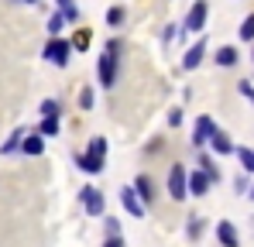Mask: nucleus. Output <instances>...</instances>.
<instances>
[{
	"mask_svg": "<svg viewBox=\"0 0 254 247\" xmlns=\"http://www.w3.org/2000/svg\"><path fill=\"white\" fill-rule=\"evenodd\" d=\"M203 55H206V41L196 38V45L186 48V55H182V69H196V65L203 62Z\"/></svg>",
	"mask_w": 254,
	"mask_h": 247,
	"instance_id": "obj_12",
	"label": "nucleus"
},
{
	"mask_svg": "<svg viewBox=\"0 0 254 247\" xmlns=\"http://www.w3.org/2000/svg\"><path fill=\"white\" fill-rule=\"evenodd\" d=\"M175 35H179V28H175V24H169V28H165V35H162V41H165V45H172V41H175Z\"/></svg>",
	"mask_w": 254,
	"mask_h": 247,
	"instance_id": "obj_30",
	"label": "nucleus"
},
{
	"mask_svg": "<svg viewBox=\"0 0 254 247\" xmlns=\"http://www.w3.org/2000/svg\"><path fill=\"white\" fill-rule=\"evenodd\" d=\"M93 100H96V96H93V89L83 86V89H79V110H93Z\"/></svg>",
	"mask_w": 254,
	"mask_h": 247,
	"instance_id": "obj_25",
	"label": "nucleus"
},
{
	"mask_svg": "<svg viewBox=\"0 0 254 247\" xmlns=\"http://www.w3.org/2000/svg\"><path fill=\"white\" fill-rule=\"evenodd\" d=\"M21 151H24V155H35V158H38V155L45 151V137L38 134V130L24 134V141H21Z\"/></svg>",
	"mask_w": 254,
	"mask_h": 247,
	"instance_id": "obj_13",
	"label": "nucleus"
},
{
	"mask_svg": "<svg viewBox=\"0 0 254 247\" xmlns=\"http://www.w3.org/2000/svg\"><path fill=\"white\" fill-rule=\"evenodd\" d=\"M59 130H62V121H59V117H45V121L38 124V134H42V137H59Z\"/></svg>",
	"mask_w": 254,
	"mask_h": 247,
	"instance_id": "obj_18",
	"label": "nucleus"
},
{
	"mask_svg": "<svg viewBox=\"0 0 254 247\" xmlns=\"http://www.w3.org/2000/svg\"><path fill=\"white\" fill-rule=\"evenodd\" d=\"M121 203H124V209L130 213V216H144V203H141V196L134 192V185H127V189H121Z\"/></svg>",
	"mask_w": 254,
	"mask_h": 247,
	"instance_id": "obj_10",
	"label": "nucleus"
},
{
	"mask_svg": "<svg viewBox=\"0 0 254 247\" xmlns=\"http://www.w3.org/2000/svg\"><path fill=\"white\" fill-rule=\"evenodd\" d=\"M103 247H124V241H121V234H117V237H107V241H103Z\"/></svg>",
	"mask_w": 254,
	"mask_h": 247,
	"instance_id": "obj_32",
	"label": "nucleus"
},
{
	"mask_svg": "<svg viewBox=\"0 0 254 247\" xmlns=\"http://www.w3.org/2000/svg\"><path fill=\"white\" fill-rule=\"evenodd\" d=\"M121 21H124V7H110V10H107V24H110V28H117Z\"/></svg>",
	"mask_w": 254,
	"mask_h": 247,
	"instance_id": "obj_27",
	"label": "nucleus"
},
{
	"mask_svg": "<svg viewBox=\"0 0 254 247\" xmlns=\"http://www.w3.org/2000/svg\"><path fill=\"white\" fill-rule=\"evenodd\" d=\"M234 189L237 192H248V179H234Z\"/></svg>",
	"mask_w": 254,
	"mask_h": 247,
	"instance_id": "obj_33",
	"label": "nucleus"
},
{
	"mask_svg": "<svg viewBox=\"0 0 254 247\" xmlns=\"http://www.w3.org/2000/svg\"><path fill=\"white\" fill-rule=\"evenodd\" d=\"M237 48L234 45H223V48H216V55H213V62L220 65V69H230V65H237Z\"/></svg>",
	"mask_w": 254,
	"mask_h": 247,
	"instance_id": "obj_14",
	"label": "nucleus"
},
{
	"mask_svg": "<svg viewBox=\"0 0 254 247\" xmlns=\"http://www.w3.org/2000/svg\"><path fill=\"white\" fill-rule=\"evenodd\" d=\"M210 175L203 172V168H196V172H189L186 175V189H189V196H206L210 192Z\"/></svg>",
	"mask_w": 254,
	"mask_h": 247,
	"instance_id": "obj_5",
	"label": "nucleus"
},
{
	"mask_svg": "<svg viewBox=\"0 0 254 247\" xmlns=\"http://www.w3.org/2000/svg\"><path fill=\"white\" fill-rule=\"evenodd\" d=\"M59 114H62V107L55 100H42V117H59Z\"/></svg>",
	"mask_w": 254,
	"mask_h": 247,
	"instance_id": "obj_26",
	"label": "nucleus"
},
{
	"mask_svg": "<svg viewBox=\"0 0 254 247\" xmlns=\"http://www.w3.org/2000/svg\"><path fill=\"white\" fill-rule=\"evenodd\" d=\"M241 41H254V14L241 21Z\"/></svg>",
	"mask_w": 254,
	"mask_h": 247,
	"instance_id": "obj_22",
	"label": "nucleus"
},
{
	"mask_svg": "<svg viewBox=\"0 0 254 247\" xmlns=\"http://www.w3.org/2000/svg\"><path fill=\"white\" fill-rule=\"evenodd\" d=\"M24 134H28V130H24V127H17V130H14V134H10V137L0 144V155H14V151H21V141H24Z\"/></svg>",
	"mask_w": 254,
	"mask_h": 247,
	"instance_id": "obj_15",
	"label": "nucleus"
},
{
	"mask_svg": "<svg viewBox=\"0 0 254 247\" xmlns=\"http://www.w3.org/2000/svg\"><path fill=\"white\" fill-rule=\"evenodd\" d=\"M206 144L213 148V155H234V148H237V144L230 141V134H227V130H220V127L210 134V141H206Z\"/></svg>",
	"mask_w": 254,
	"mask_h": 247,
	"instance_id": "obj_9",
	"label": "nucleus"
},
{
	"mask_svg": "<svg viewBox=\"0 0 254 247\" xmlns=\"http://www.w3.org/2000/svg\"><path fill=\"white\" fill-rule=\"evenodd\" d=\"M69 55H72V45L65 38H59V35H52V41L45 45V59L62 69V65H69Z\"/></svg>",
	"mask_w": 254,
	"mask_h": 247,
	"instance_id": "obj_3",
	"label": "nucleus"
},
{
	"mask_svg": "<svg viewBox=\"0 0 254 247\" xmlns=\"http://www.w3.org/2000/svg\"><path fill=\"white\" fill-rule=\"evenodd\" d=\"M234 155L241 158V168L248 175H254V148H234Z\"/></svg>",
	"mask_w": 254,
	"mask_h": 247,
	"instance_id": "obj_19",
	"label": "nucleus"
},
{
	"mask_svg": "<svg viewBox=\"0 0 254 247\" xmlns=\"http://www.w3.org/2000/svg\"><path fill=\"white\" fill-rule=\"evenodd\" d=\"M103 230H107V237H117V234H121V220H107Z\"/></svg>",
	"mask_w": 254,
	"mask_h": 247,
	"instance_id": "obj_28",
	"label": "nucleus"
},
{
	"mask_svg": "<svg viewBox=\"0 0 254 247\" xmlns=\"http://www.w3.org/2000/svg\"><path fill=\"white\" fill-rule=\"evenodd\" d=\"M248 196H251V199H254V185H251V192H248Z\"/></svg>",
	"mask_w": 254,
	"mask_h": 247,
	"instance_id": "obj_34",
	"label": "nucleus"
},
{
	"mask_svg": "<svg viewBox=\"0 0 254 247\" xmlns=\"http://www.w3.org/2000/svg\"><path fill=\"white\" fill-rule=\"evenodd\" d=\"M28 3H38V0H28Z\"/></svg>",
	"mask_w": 254,
	"mask_h": 247,
	"instance_id": "obj_35",
	"label": "nucleus"
},
{
	"mask_svg": "<svg viewBox=\"0 0 254 247\" xmlns=\"http://www.w3.org/2000/svg\"><path fill=\"white\" fill-rule=\"evenodd\" d=\"M134 192L141 196V203H144V206L158 199V192H155V182H151V175H137V179H134Z\"/></svg>",
	"mask_w": 254,
	"mask_h": 247,
	"instance_id": "obj_11",
	"label": "nucleus"
},
{
	"mask_svg": "<svg viewBox=\"0 0 254 247\" xmlns=\"http://www.w3.org/2000/svg\"><path fill=\"white\" fill-rule=\"evenodd\" d=\"M117 52H121V45L117 41H107V48L100 55V65H96L100 86H107V89H114V82H117V59H121Z\"/></svg>",
	"mask_w": 254,
	"mask_h": 247,
	"instance_id": "obj_1",
	"label": "nucleus"
},
{
	"mask_svg": "<svg viewBox=\"0 0 254 247\" xmlns=\"http://www.w3.org/2000/svg\"><path fill=\"white\" fill-rule=\"evenodd\" d=\"M59 14H62L65 21H76V17H79V7H76L72 0H59Z\"/></svg>",
	"mask_w": 254,
	"mask_h": 247,
	"instance_id": "obj_21",
	"label": "nucleus"
},
{
	"mask_svg": "<svg viewBox=\"0 0 254 247\" xmlns=\"http://www.w3.org/2000/svg\"><path fill=\"white\" fill-rule=\"evenodd\" d=\"M62 28H65V17L55 10V14L48 17V35H62Z\"/></svg>",
	"mask_w": 254,
	"mask_h": 247,
	"instance_id": "obj_24",
	"label": "nucleus"
},
{
	"mask_svg": "<svg viewBox=\"0 0 254 247\" xmlns=\"http://www.w3.org/2000/svg\"><path fill=\"white\" fill-rule=\"evenodd\" d=\"M186 175H189V172H186L182 165H172V168H169V182H165V185H169V196L175 199V203H182V199L189 196V189H186Z\"/></svg>",
	"mask_w": 254,
	"mask_h": 247,
	"instance_id": "obj_4",
	"label": "nucleus"
},
{
	"mask_svg": "<svg viewBox=\"0 0 254 247\" xmlns=\"http://www.w3.org/2000/svg\"><path fill=\"white\" fill-rule=\"evenodd\" d=\"M79 168L89 172V175H100V172H103V158H96V155L86 151V155H79Z\"/></svg>",
	"mask_w": 254,
	"mask_h": 247,
	"instance_id": "obj_16",
	"label": "nucleus"
},
{
	"mask_svg": "<svg viewBox=\"0 0 254 247\" xmlns=\"http://www.w3.org/2000/svg\"><path fill=\"white\" fill-rule=\"evenodd\" d=\"M206 17H210V3H206V0H196V3L189 7V14H186V24H182V31H189V35H199V31L206 28Z\"/></svg>",
	"mask_w": 254,
	"mask_h": 247,
	"instance_id": "obj_2",
	"label": "nucleus"
},
{
	"mask_svg": "<svg viewBox=\"0 0 254 247\" xmlns=\"http://www.w3.org/2000/svg\"><path fill=\"white\" fill-rule=\"evenodd\" d=\"M89 41H93V35H89V31H76V38L69 41V45H72V48H79V52H86V48H89Z\"/></svg>",
	"mask_w": 254,
	"mask_h": 247,
	"instance_id": "obj_23",
	"label": "nucleus"
},
{
	"mask_svg": "<svg viewBox=\"0 0 254 247\" xmlns=\"http://www.w3.org/2000/svg\"><path fill=\"white\" fill-rule=\"evenodd\" d=\"M199 168H203V172L210 175V182H220V172H216V165H213V158L206 155V151L199 155Z\"/></svg>",
	"mask_w": 254,
	"mask_h": 247,
	"instance_id": "obj_20",
	"label": "nucleus"
},
{
	"mask_svg": "<svg viewBox=\"0 0 254 247\" xmlns=\"http://www.w3.org/2000/svg\"><path fill=\"white\" fill-rule=\"evenodd\" d=\"M203 230H206V220H203V216H189V223H186V237H189V241H199Z\"/></svg>",
	"mask_w": 254,
	"mask_h": 247,
	"instance_id": "obj_17",
	"label": "nucleus"
},
{
	"mask_svg": "<svg viewBox=\"0 0 254 247\" xmlns=\"http://www.w3.org/2000/svg\"><path fill=\"white\" fill-rule=\"evenodd\" d=\"M237 89H241V96H248V100L254 103V86H251L248 79H241V82H237Z\"/></svg>",
	"mask_w": 254,
	"mask_h": 247,
	"instance_id": "obj_29",
	"label": "nucleus"
},
{
	"mask_svg": "<svg viewBox=\"0 0 254 247\" xmlns=\"http://www.w3.org/2000/svg\"><path fill=\"white\" fill-rule=\"evenodd\" d=\"M216 241H220V247H241V234L230 220H220L216 223Z\"/></svg>",
	"mask_w": 254,
	"mask_h": 247,
	"instance_id": "obj_8",
	"label": "nucleus"
},
{
	"mask_svg": "<svg viewBox=\"0 0 254 247\" xmlns=\"http://www.w3.org/2000/svg\"><path fill=\"white\" fill-rule=\"evenodd\" d=\"M213 130H216V121L203 114V117L196 121V130H192V148H206V141H210Z\"/></svg>",
	"mask_w": 254,
	"mask_h": 247,
	"instance_id": "obj_7",
	"label": "nucleus"
},
{
	"mask_svg": "<svg viewBox=\"0 0 254 247\" xmlns=\"http://www.w3.org/2000/svg\"><path fill=\"white\" fill-rule=\"evenodd\" d=\"M79 199H83V206H86L89 216H103V206H107V203H103V192H100L96 185H86Z\"/></svg>",
	"mask_w": 254,
	"mask_h": 247,
	"instance_id": "obj_6",
	"label": "nucleus"
},
{
	"mask_svg": "<svg viewBox=\"0 0 254 247\" xmlns=\"http://www.w3.org/2000/svg\"><path fill=\"white\" fill-rule=\"evenodd\" d=\"M179 124H182V110L175 107V110H172V114H169V127H179Z\"/></svg>",
	"mask_w": 254,
	"mask_h": 247,
	"instance_id": "obj_31",
	"label": "nucleus"
}]
</instances>
